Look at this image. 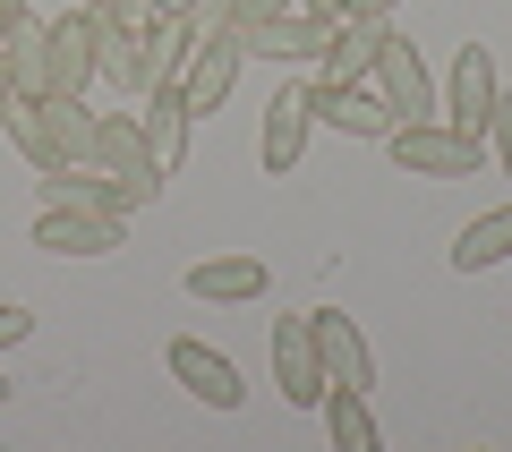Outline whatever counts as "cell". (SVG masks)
<instances>
[{"label": "cell", "mask_w": 512, "mask_h": 452, "mask_svg": "<svg viewBox=\"0 0 512 452\" xmlns=\"http://www.w3.org/2000/svg\"><path fill=\"white\" fill-rule=\"evenodd\" d=\"M239 35H197V52H188V69H180V94H188V111H222L231 103V86H239Z\"/></svg>", "instance_id": "obj_10"}, {"label": "cell", "mask_w": 512, "mask_h": 452, "mask_svg": "<svg viewBox=\"0 0 512 452\" xmlns=\"http://www.w3.org/2000/svg\"><path fill=\"white\" fill-rule=\"evenodd\" d=\"M43 205H77V214H111V222L137 214V197H128L111 171H94V163H60V171H43Z\"/></svg>", "instance_id": "obj_13"}, {"label": "cell", "mask_w": 512, "mask_h": 452, "mask_svg": "<svg viewBox=\"0 0 512 452\" xmlns=\"http://www.w3.org/2000/svg\"><path fill=\"white\" fill-rule=\"evenodd\" d=\"M35 248H52V256H111L120 248V222L111 214H77V205H43Z\"/></svg>", "instance_id": "obj_17"}, {"label": "cell", "mask_w": 512, "mask_h": 452, "mask_svg": "<svg viewBox=\"0 0 512 452\" xmlns=\"http://www.w3.org/2000/svg\"><path fill=\"white\" fill-rule=\"evenodd\" d=\"M26 333H35V316H26V308H9V299H0V350H9V342H26Z\"/></svg>", "instance_id": "obj_26"}, {"label": "cell", "mask_w": 512, "mask_h": 452, "mask_svg": "<svg viewBox=\"0 0 512 452\" xmlns=\"http://www.w3.org/2000/svg\"><path fill=\"white\" fill-rule=\"evenodd\" d=\"M239 0H188V35H231Z\"/></svg>", "instance_id": "obj_23"}, {"label": "cell", "mask_w": 512, "mask_h": 452, "mask_svg": "<svg viewBox=\"0 0 512 452\" xmlns=\"http://www.w3.org/2000/svg\"><path fill=\"white\" fill-rule=\"evenodd\" d=\"M9 94H18V86H9V52H0V103H9Z\"/></svg>", "instance_id": "obj_32"}, {"label": "cell", "mask_w": 512, "mask_h": 452, "mask_svg": "<svg viewBox=\"0 0 512 452\" xmlns=\"http://www.w3.org/2000/svg\"><path fill=\"white\" fill-rule=\"evenodd\" d=\"M0 128H9V145H18L35 171H60V145H52V128H43V111L26 103V94H9V103H0Z\"/></svg>", "instance_id": "obj_22"}, {"label": "cell", "mask_w": 512, "mask_h": 452, "mask_svg": "<svg viewBox=\"0 0 512 452\" xmlns=\"http://www.w3.org/2000/svg\"><path fill=\"white\" fill-rule=\"evenodd\" d=\"M111 26H154V0H103Z\"/></svg>", "instance_id": "obj_27"}, {"label": "cell", "mask_w": 512, "mask_h": 452, "mask_svg": "<svg viewBox=\"0 0 512 452\" xmlns=\"http://www.w3.org/2000/svg\"><path fill=\"white\" fill-rule=\"evenodd\" d=\"M94 171H111V180L137 197V214H146V205L171 188L163 154H154L146 128H137V103H128V111H94Z\"/></svg>", "instance_id": "obj_2"}, {"label": "cell", "mask_w": 512, "mask_h": 452, "mask_svg": "<svg viewBox=\"0 0 512 452\" xmlns=\"http://www.w3.org/2000/svg\"><path fill=\"white\" fill-rule=\"evenodd\" d=\"M308 86H282L274 103H265V128H256V163H265V180H282V171H299V154H308Z\"/></svg>", "instance_id": "obj_9"}, {"label": "cell", "mask_w": 512, "mask_h": 452, "mask_svg": "<svg viewBox=\"0 0 512 452\" xmlns=\"http://www.w3.org/2000/svg\"><path fill=\"white\" fill-rule=\"evenodd\" d=\"M504 256H512V205H487V214L453 239V273H487V265H504Z\"/></svg>", "instance_id": "obj_20"}, {"label": "cell", "mask_w": 512, "mask_h": 452, "mask_svg": "<svg viewBox=\"0 0 512 452\" xmlns=\"http://www.w3.org/2000/svg\"><path fill=\"white\" fill-rule=\"evenodd\" d=\"M137 128H146V145L163 154V171H180V163H188V137H197V111H188L180 77H163V86H146V94H137Z\"/></svg>", "instance_id": "obj_11"}, {"label": "cell", "mask_w": 512, "mask_h": 452, "mask_svg": "<svg viewBox=\"0 0 512 452\" xmlns=\"http://www.w3.org/2000/svg\"><path fill=\"white\" fill-rule=\"evenodd\" d=\"M384 154H393V171H410V180H478L487 137H470V128H453V120H393L384 128Z\"/></svg>", "instance_id": "obj_1"}, {"label": "cell", "mask_w": 512, "mask_h": 452, "mask_svg": "<svg viewBox=\"0 0 512 452\" xmlns=\"http://www.w3.org/2000/svg\"><path fill=\"white\" fill-rule=\"evenodd\" d=\"M495 52L487 43H461L453 52V77H444V120L453 128H470V137H487V120H495Z\"/></svg>", "instance_id": "obj_7"}, {"label": "cell", "mask_w": 512, "mask_h": 452, "mask_svg": "<svg viewBox=\"0 0 512 452\" xmlns=\"http://www.w3.org/2000/svg\"><path fill=\"white\" fill-rule=\"evenodd\" d=\"M9 393H18V384H9V376H0V401H9Z\"/></svg>", "instance_id": "obj_33"}, {"label": "cell", "mask_w": 512, "mask_h": 452, "mask_svg": "<svg viewBox=\"0 0 512 452\" xmlns=\"http://www.w3.org/2000/svg\"><path fill=\"white\" fill-rule=\"evenodd\" d=\"M325 35H333V18H316V9H282V18L248 26L239 52H256V60H316V52H325Z\"/></svg>", "instance_id": "obj_16"}, {"label": "cell", "mask_w": 512, "mask_h": 452, "mask_svg": "<svg viewBox=\"0 0 512 452\" xmlns=\"http://www.w3.org/2000/svg\"><path fill=\"white\" fill-rule=\"evenodd\" d=\"M43 128H52V145H60V163H94V111H86V94H43Z\"/></svg>", "instance_id": "obj_21"}, {"label": "cell", "mask_w": 512, "mask_h": 452, "mask_svg": "<svg viewBox=\"0 0 512 452\" xmlns=\"http://www.w3.org/2000/svg\"><path fill=\"white\" fill-rule=\"evenodd\" d=\"M43 60H52V94H86L103 77V9L43 18Z\"/></svg>", "instance_id": "obj_3"}, {"label": "cell", "mask_w": 512, "mask_h": 452, "mask_svg": "<svg viewBox=\"0 0 512 452\" xmlns=\"http://www.w3.org/2000/svg\"><path fill=\"white\" fill-rule=\"evenodd\" d=\"M282 9H299V0H239V26H231V35H248V26H265V18H282Z\"/></svg>", "instance_id": "obj_25"}, {"label": "cell", "mask_w": 512, "mask_h": 452, "mask_svg": "<svg viewBox=\"0 0 512 452\" xmlns=\"http://www.w3.org/2000/svg\"><path fill=\"white\" fill-rule=\"evenodd\" d=\"M308 111H316V128H333V137H367V145H384V128H393L384 94H367V86H325V77L308 86Z\"/></svg>", "instance_id": "obj_12"}, {"label": "cell", "mask_w": 512, "mask_h": 452, "mask_svg": "<svg viewBox=\"0 0 512 452\" xmlns=\"http://www.w3.org/2000/svg\"><path fill=\"white\" fill-rule=\"evenodd\" d=\"M308 316H316V350H325V384L367 393V384H376V350H367V333L350 325V316H333V308H308Z\"/></svg>", "instance_id": "obj_15"}, {"label": "cell", "mask_w": 512, "mask_h": 452, "mask_svg": "<svg viewBox=\"0 0 512 452\" xmlns=\"http://www.w3.org/2000/svg\"><path fill=\"white\" fill-rule=\"evenodd\" d=\"M274 376H282V401L316 410L325 401V350H316V316H274Z\"/></svg>", "instance_id": "obj_5"}, {"label": "cell", "mask_w": 512, "mask_h": 452, "mask_svg": "<svg viewBox=\"0 0 512 452\" xmlns=\"http://www.w3.org/2000/svg\"><path fill=\"white\" fill-rule=\"evenodd\" d=\"M180 282H188V299H197V308H256L274 273H265V256H197Z\"/></svg>", "instance_id": "obj_8"}, {"label": "cell", "mask_w": 512, "mask_h": 452, "mask_svg": "<svg viewBox=\"0 0 512 452\" xmlns=\"http://www.w3.org/2000/svg\"><path fill=\"white\" fill-rule=\"evenodd\" d=\"M384 26H393V18H333L325 52H316V77H325V86H367V69H376V43H384Z\"/></svg>", "instance_id": "obj_14"}, {"label": "cell", "mask_w": 512, "mask_h": 452, "mask_svg": "<svg viewBox=\"0 0 512 452\" xmlns=\"http://www.w3.org/2000/svg\"><path fill=\"white\" fill-rule=\"evenodd\" d=\"M163 367H171V384H180L188 401H205V410H239V401H248V384H239V367L222 359V350H205L197 333H180V342L163 350Z\"/></svg>", "instance_id": "obj_6"}, {"label": "cell", "mask_w": 512, "mask_h": 452, "mask_svg": "<svg viewBox=\"0 0 512 452\" xmlns=\"http://www.w3.org/2000/svg\"><path fill=\"white\" fill-rule=\"evenodd\" d=\"M402 0H342V18H393Z\"/></svg>", "instance_id": "obj_28"}, {"label": "cell", "mask_w": 512, "mask_h": 452, "mask_svg": "<svg viewBox=\"0 0 512 452\" xmlns=\"http://www.w3.org/2000/svg\"><path fill=\"white\" fill-rule=\"evenodd\" d=\"M154 18H188V0H154Z\"/></svg>", "instance_id": "obj_31"}, {"label": "cell", "mask_w": 512, "mask_h": 452, "mask_svg": "<svg viewBox=\"0 0 512 452\" xmlns=\"http://www.w3.org/2000/svg\"><path fill=\"white\" fill-rule=\"evenodd\" d=\"M325 435H333V452H376L384 444V427H376V410H367V393H350V384H325Z\"/></svg>", "instance_id": "obj_18"}, {"label": "cell", "mask_w": 512, "mask_h": 452, "mask_svg": "<svg viewBox=\"0 0 512 452\" xmlns=\"http://www.w3.org/2000/svg\"><path fill=\"white\" fill-rule=\"evenodd\" d=\"M487 145H495V163H504V180H512V94H495V120H487Z\"/></svg>", "instance_id": "obj_24"}, {"label": "cell", "mask_w": 512, "mask_h": 452, "mask_svg": "<svg viewBox=\"0 0 512 452\" xmlns=\"http://www.w3.org/2000/svg\"><path fill=\"white\" fill-rule=\"evenodd\" d=\"M0 52H9V86H18L26 103H43V94H52V60H43V18H18L9 35H0Z\"/></svg>", "instance_id": "obj_19"}, {"label": "cell", "mask_w": 512, "mask_h": 452, "mask_svg": "<svg viewBox=\"0 0 512 452\" xmlns=\"http://www.w3.org/2000/svg\"><path fill=\"white\" fill-rule=\"evenodd\" d=\"M18 18H35V9L26 0H0V26H18Z\"/></svg>", "instance_id": "obj_29"}, {"label": "cell", "mask_w": 512, "mask_h": 452, "mask_svg": "<svg viewBox=\"0 0 512 452\" xmlns=\"http://www.w3.org/2000/svg\"><path fill=\"white\" fill-rule=\"evenodd\" d=\"M376 94H384V111L393 120H436V77H427V60H419V43H402L393 26H384V43H376Z\"/></svg>", "instance_id": "obj_4"}, {"label": "cell", "mask_w": 512, "mask_h": 452, "mask_svg": "<svg viewBox=\"0 0 512 452\" xmlns=\"http://www.w3.org/2000/svg\"><path fill=\"white\" fill-rule=\"evenodd\" d=\"M299 9H316V18H342V0H299Z\"/></svg>", "instance_id": "obj_30"}]
</instances>
